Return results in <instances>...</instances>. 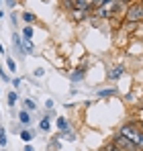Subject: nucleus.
<instances>
[{"mask_svg": "<svg viewBox=\"0 0 143 151\" xmlns=\"http://www.w3.org/2000/svg\"><path fill=\"white\" fill-rule=\"evenodd\" d=\"M115 2H119V4H127V2H131V0H115Z\"/></svg>", "mask_w": 143, "mask_h": 151, "instance_id": "obj_24", "label": "nucleus"}, {"mask_svg": "<svg viewBox=\"0 0 143 151\" xmlns=\"http://www.w3.org/2000/svg\"><path fill=\"white\" fill-rule=\"evenodd\" d=\"M86 14H88V10H80V8H74V10H72V19H74V21H84Z\"/></svg>", "mask_w": 143, "mask_h": 151, "instance_id": "obj_6", "label": "nucleus"}, {"mask_svg": "<svg viewBox=\"0 0 143 151\" xmlns=\"http://www.w3.org/2000/svg\"><path fill=\"white\" fill-rule=\"evenodd\" d=\"M123 74H125V68H123V65H117V68H113V70L108 72V80H119Z\"/></svg>", "mask_w": 143, "mask_h": 151, "instance_id": "obj_4", "label": "nucleus"}, {"mask_svg": "<svg viewBox=\"0 0 143 151\" xmlns=\"http://www.w3.org/2000/svg\"><path fill=\"white\" fill-rule=\"evenodd\" d=\"M21 37L31 41V39H33V27H31V25H25L23 27V35H21Z\"/></svg>", "mask_w": 143, "mask_h": 151, "instance_id": "obj_12", "label": "nucleus"}, {"mask_svg": "<svg viewBox=\"0 0 143 151\" xmlns=\"http://www.w3.org/2000/svg\"><path fill=\"white\" fill-rule=\"evenodd\" d=\"M39 129L47 133L49 129H51V123H49V119H41V123H39Z\"/></svg>", "mask_w": 143, "mask_h": 151, "instance_id": "obj_15", "label": "nucleus"}, {"mask_svg": "<svg viewBox=\"0 0 143 151\" xmlns=\"http://www.w3.org/2000/svg\"><path fill=\"white\" fill-rule=\"evenodd\" d=\"M2 151H4V149H2Z\"/></svg>", "mask_w": 143, "mask_h": 151, "instance_id": "obj_28", "label": "nucleus"}, {"mask_svg": "<svg viewBox=\"0 0 143 151\" xmlns=\"http://www.w3.org/2000/svg\"><path fill=\"white\" fill-rule=\"evenodd\" d=\"M125 21L127 23H139L143 21V4L141 2H135V4H131L129 8H127V12H125Z\"/></svg>", "mask_w": 143, "mask_h": 151, "instance_id": "obj_2", "label": "nucleus"}, {"mask_svg": "<svg viewBox=\"0 0 143 151\" xmlns=\"http://www.w3.org/2000/svg\"><path fill=\"white\" fill-rule=\"evenodd\" d=\"M6 4H8L10 8H12V6H17V2H14V0H6Z\"/></svg>", "mask_w": 143, "mask_h": 151, "instance_id": "obj_23", "label": "nucleus"}, {"mask_svg": "<svg viewBox=\"0 0 143 151\" xmlns=\"http://www.w3.org/2000/svg\"><path fill=\"white\" fill-rule=\"evenodd\" d=\"M19 121H21V125H23V127H29V125H31V112L21 110V112H19Z\"/></svg>", "mask_w": 143, "mask_h": 151, "instance_id": "obj_5", "label": "nucleus"}, {"mask_svg": "<svg viewBox=\"0 0 143 151\" xmlns=\"http://www.w3.org/2000/svg\"><path fill=\"white\" fill-rule=\"evenodd\" d=\"M6 143H8L6 131H4V129H0V147H6Z\"/></svg>", "mask_w": 143, "mask_h": 151, "instance_id": "obj_17", "label": "nucleus"}, {"mask_svg": "<svg viewBox=\"0 0 143 151\" xmlns=\"http://www.w3.org/2000/svg\"><path fill=\"white\" fill-rule=\"evenodd\" d=\"M45 74V72H43V70H35V76H37V78H41V76Z\"/></svg>", "mask_w": 143, "mask_h": 151, "instance_id": "obj_22", "label": "nucleus"}, {"mask_svg": "<svg viewBox=\"0 0 143 151\" xmlns=\"http://www.w3.org/2000/svg\"><path fill=\"white\" fill-rule=\"evenodd\" d=\"M6 68L10 70V74H14V72H17V63H14V59H12V57H8V59H6Z\"/></svg>", "mask_w": 143, "mask_h": 151, "instance_id": "obj_16", "label": "nucleus"}, {"mask_svg": "<svg viewBox=\"0 0 143 151\" xmlns=\"http://www.w3.org/2000/svg\"><path fill=\"white\" fill-rule=\"evenodd\" d=\"M0 78H2V82H10V76L6 74V72H4L2 68H0Z\"/></svg>", "mask_w": 143, "mask_h": 151, "instance_id": "obj_19", "label": "nucleus"}, {"mask_svg": "<svg viewBox=\"0 0 143 151\" xmlns=\"http://www.w3.org/2000/svg\"><path fill=\"white\" fill-rule=\"evenodd\" d=\"M104 151H113V143H110V145H108V147H106Z\"/></svg>", "mask_w": 143, "mask_h": 151, "instance_id": "obj_25", "label": "nucleus"}, {"mask_svg": "<svg viewBox=\"0 0 143 151\" xmlns=\"http://www.w3.org/2000/svg\"><path fill=\"white\" fill-rule=\"evenodd\" d=\"M21 39H23V37H21ZM21 47H23V55H25V53H33V41H29V39H23Z\"/></svg>", "mask_w": 143, "mask_h": 151, "instance_id": "obj_9", "label": "nucleus"}, {"mask_svg": "<svg viewBox=\"0 0 143 151\" xmlns=\"http://www.w3.org/2000/svg\"><path fill=\"white\" fill-rule=\"evenodd\" d=\"M55 125H57V129H59V131H70V123H68L64 116H59V119L55 121Z\"/></svg>", "mask_w": 143, "mask_h": 151, "instance_id": "obj_10", "label": "nucleus"}, {"mask_svg": "<svg viewBox=\"0 0 143 151\" xmlns=\"http://www.w3.org/2000/svg\"><path fill=\"white\" fill-rule=\"evenodd\" d=\"M113 145L121 151H139V147L135 145V143H131L127 137H123V135H115V139H113Z\"/></svg>", "mask_w": 143, "mask_h": 151, "instance_id": "obj_3", "label": "nucleus"}, {"mask_svg": "<svg viewBox=\"0 0 143 151\" xmlns=\"http://www.w3.org/2000/svg\"><path fill=\"white\" fill-rule=\"evenodd\" d=\"M0 6H2V0H0Z\"/></svg>", "mask_w": 143, "mask_h": 151, "instance_id": "obj_27", "label": "nucleus"}, {"mask_svg": "<svg viewBox=\"0 0 143 151\" xmlns=\"http://www.w3.org/2000/svg\"><path fill=\"white\" fill-rule=\"evenodd\" d=\"M84 76H86V70H84V68H78L76 72H72V74H70V80H72V82H78V80H82Z\"/></svg>", "mask_w": 143, "mask_h": 151, "instance_id": "obj_7", "label": "nucleus"}, {"mask_svg": "<svg viewBox=\"0 0 143 151\" xmlns=\"http://www.w3.org/2000/svg\"><path fill=\"white\" fill-rule=\"evenodd\" d=\"M17 100H19V94H17V92H8V94H6V102H8V106H14Z\"/></svg>", "mask_w": 143, "mask_h": 151, "instance_id": "obj_13", "label": "nucleus"}, {"mask_svg": "<svg viewBox=\"0 0 143 151\" xmlns=\"http://www.w3.org/2000/svg\"><path fill=\"white\" fill-rule=\"evenodd\" d=\"M12 86L19 88V86H21V78H14V80H12Z\"/></svg>", "mask_w": 143, "mask_h": 151, "instance_id": "obj_20", "label": "nucleus"}, {"mask_svg": "<svg viewBox=\"0 0 143 151\" xmlns=\"http://www.w3.org/2000/svg\"><path fill=\"white\" fill-rule=\"evenodd\" d=\"M23 110H27V112H31V110H35V108H37V104H35V102L31 100V98H25L23 100Z\"/></svg>", "mask_w": 143, "mask_h": 151, "instance_id": "obj_11", "label": "nucleus"}, {"mask_svg": "<svg viewBox=\"0 0 143 151\" xmlns=\"http://www.w3.org/2000/svg\"><path fill=\"white\" fill-rule=\"evenodd\" d=\"M23 151H35L33 149V145H29V143H25V149Z\"/></svg>", "mask_w": 143, "mask_h": 151, "instance_id": "obj_21", "label": "nucleus"}, {"mask_svg": "<svg viewBox=\"0 0 143 151\" xmlns=\"http://www.w3.org/2000/svg\"><path fill=\"white\" fill-rule=\"evenodd\" d=\"M21 19L25 21V25H33V23L37 21V19H35V14H33V12H27V10L21 14Z\"/></svg>", "mask_w": 143, "mask_h": 151, "instance_id": "obj_8", "label": "nucleus"}, {"mask_svg": "<svg viewBox=\"0 0 143 151\" xmlns=\"http://www.w3.org/2000/svg\"><path fill=\"white\" fill-rule=\"evenodd\" d=\"M139 129H141V131H143V123H141V127H139Z\"/></svg>", "mask_w": 143, "mask_h": 151, "instance_id": "obj_26", "label": "nucleus"}, {"mask_svg": "<svg viewBox=\"0 0 143 151\" xmlns=\"http://www.w3.org/2000/svg\"><path fill=\"white\" fill-rule=\"evenodd\" d=\"M121 135H123V137H127L131 143H135L139 149H143V131L137 125H133V123L123 125V127H121Z\"/></svg>", "mask_w": 143, "mask_h": 151, "instance_id": "obj_1", "label": "nucleus"}, {"mask_svg": "<svg viewBox=\"0 0 143 151\" xmlns=\"http://www.w3.org/2000/svg\"><path fill=\"white\" fill-rule=\"evenodd\" d=\"M98 94H100V96H113V94H117V90H115V88H108V90H100Z\"/></svg>", "mask_w": 143, "mask_h": 151, "instance_id": "obj_18", "label": "nucleus"}, {"mask_svg": "<svg viewBox=\"0 0 143 151\" xmlns=\"http://www.w3.org/2000/svg\"><path fill=\"white\" fill-rule=\"evenodd\" d=\"M33 137H35V135H33L29 129H23V131H21V139H23L25 143H31V139H33Z\"/></svg>", "mask_w": 143, "mask_h": 151, "instance_id": "obj_14", "label": "nucleus"}]
</instances>
